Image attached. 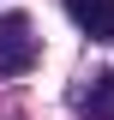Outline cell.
Wrapping results in <instances>:
<instances>
[{
    "mask_svg": "<svg viewBox=\"0 0 114 120\" xmlns=\"http://www.w3.org/2000/svg\"><path fill=\"white\" fill-rule=\"evenodd\" d=\"M30 60H36V30H30L24 12H0V72H30Z\"/></svg>",
    "mask_w": 114,
    "mask_h": 120,
    "instance_id": "6da1fadb",
    "label": "cell"
},
{
    "mask_svg": "<svg viewBox=\"0 0 114 120\" xmlns=\"http://www.w3.org/2000/svg\"><path fill=\"white\" fill-rule=\"evenodd\" d=\"M66 18L96 42H114V0H66Z\"/></svg>",
    "mask_w": 114,
    "mask_h": 120,
    "instance_id": "7a4b0ae2",
    "label": "cell"
},
{
    "mask_svg": "<svg viewBox=\"0 0 114 120\" xmlns=\"http://www.w3.org/2000/svg\"><path fill=\"white\" fill-rule=\"evenodd\" d=\"M78 114H90V120H114V72H96V78H90V90L78 96Z\"/></svg>",
    "mask_w": 114,
    "mask_h": 120,
    "instance_id": "3957f363",
    "label": "cell"
}]
</instances>
